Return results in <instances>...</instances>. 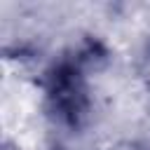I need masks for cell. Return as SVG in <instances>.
Here are the masks:
<instances>
[{"mask_svg": "<svg viewBox=\"0 0 150 150\" xmlns=\"http://www.w3.org/2000/svg\"><path fill=\"white\" fill-rule=\"evenodd\" d=\"M49 103L56 117L70 127L82 124L89 110V96H87V82L82 75V68L77 61H63L54 68L47 84Z\"/></svg>", "mask_w": 150, "mask_h": 150, "instance_id": "cell-1", "label": "cell"}]
</instances>
